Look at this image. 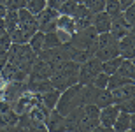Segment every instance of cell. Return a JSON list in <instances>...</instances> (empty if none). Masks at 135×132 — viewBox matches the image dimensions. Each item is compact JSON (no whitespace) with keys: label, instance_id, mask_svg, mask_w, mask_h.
<instances>
[{"label":"cell","instance_id":"cell-1","mask_svg":"<svg viewBox=\"0 0 135 132\" xmlns=\"http://www.w3.org/2000/svg\"><path fill=\"white\" fill-rule=\"evenodd\" d=\"M79 65L81 63L70 60V58H67V60L60 62L58 65H55L53 67V76L49 78L53 87L56 90L63 92L65 88L75 85L79 81Z\"/></svg>","mask_w":135,"mask_h":132},{"label":"cell","instance_id":"cell-2","mask_svg":"<svg viewBox=\"0 0 135 132\" xmlns=\"http://www.w3.org/2000/svg\"><path fill=\"white\" fill-rule=\"evenodd\" d=\"M79 106H84V85H81V83H75L72 87L65 88V90L60 93V99L56 102V111L67 116L72 109Z\"/></svg>","mask_w":135,"mask_h":132},{"label":"cell","instance_id":"cell-3","mask_svg":"<svg viewBox=\"0 0 135 132\" xmlns=\"http://www.w3.org/2000/svg\"><path fill=\"white\" fill-rule=\"evenodd\" d=\"M37 60V53L30 48V44H16L12 42L9 48V62L18 65L21 71L30 74L32 67Z\"/></svg>","mask_w":135,"mask_h":132},{"label":"cell","instance_id":"cell-4","mask_svg":"<svg viewBox=\"0 0 135 132\" xmlns=\"http://www.w3.org/2000/svg\"><path fill=\"white\" fill-rule=\"evenodd\" d=\"M97 37H98V32L93 28V26H88V28H83V30H77L72 35L69 44L79 48V49H88L95 55L97 51Z\"/></svg>","mask_w":135,"mask_h":132},{"label":"cell","instance_id":"cell-5","mask_svg":"<svg viewBox=\"0 0 135 132\" xmlns=\"http://www.w3.org/2000/svg\"><path fill=\"white\" fill-rule=\"evenodd\" d=\"M100 125V107L97 104H84L83 106V118L79 122V130L90 132Z\"/></svg>","mask_w":135,"mask_h":132},{"label":"cell","instance_id":"cell-6","mask_svg":"<svg viewBox=\"0 0 135 132\" xmlns=\"http://www.w3.org/2000/svg\"><path fill=\"white\" fill-rule=\"evenodd\" d=\"M102 72V60L97 56H91L79 65V81L81 85H91V81L97 78V74Z\"/></svg>","mask_w":135,"mask_h":132},{"label":"cell","instance_id":"cell-7","mask_svg":"<svg viewBox=\"0 0 135 132\" xmlns=\"http://www.w3.org/2000/svg\"><path fill=\"white\" fill-rule=\"evenodd\" d=\"M37 56L42 58V60H46L51 67H55L60 62L69 58V44H61L58 48H53V49H42V51L37 53Z\"/></svg>","mask_w":135,"mask_h":132},{"label":"cell","instance_id":"cell-8","mask_svg":"<svg viewBox=\"0 0 135 132\" xmlns=\"http://www.w3.org/2000/svg\"><path fill=\"white\" fill-rule=\"evenodd\" d=\"M60 12L56 9H51V7H46L37 14V23H39V30L46 32H55L56 30V20H58Z\"/></svg>","mask_w":135,"mask_h":132},{"label":"cell","instance_id":"cell-9","mask_svg":"<svg viewBox=\"0 0 135 132\" xmlns=\"http://www.w3.org/2000/svg\"><path fill=\"white\" fill-rule=\"evenodd\" d=\"M53 76V67L47 63L46 60L39 58L37 56V60H35L33 67H32L30 74H28V79L26 81H40V79H49Z\"/></svg>","mask_w":135,"mask_h":132},{"label":"cell","instance_id":"cell-10","mask_svg":"<svg viewBox=\"0 0 135 132\" xmlns=\"http://www.w3.org/2000/svg\"><path fill=\"white\" fill-rule=\"evenodd\" d=\"M72 20L75 23V32L83 30V28H88L91 26V21H93V12H91L84 4H79L75 12L72 14Z\"/></svg>","mask_w":135,"mask_h":132},{"label":"cell","instance_id":"cell-11","mask_svg":"<svg viewBox=\"0 0 135 132\" xmlns=\"http://www.w3.org/2000/svg\"><path fill=\"white\" fill-rule=\"evenodd\" d=\"M18 14H20V28H23V30H26V32H30L32 35H33L35 32L39 30L37 16L32 14V12L26 9V7L20 9V11H18Z\"/></svg>","mask_w":135,"mask_h":132},{"label":"cell","instance_id":"cell-12","mask_svg":"<svg viewBox=\"0 0 135 132\" xmlns=\"http://www.w3.org/2000/svg\"><path fill=\"white\" fill-rule=\"evenodd\" d=\"M119 113L118 104H109L105 107H100V125L105 127L107 130H112V125L116 122V116Z\"/></svg>","mask_w":135,"mask_h":132},{"label":"cell","instance_id":"cell-13","mask_svg":"<svg viewBox=\"0 0 135 132\" xmlns=\"http://www.w3.org/2000/svg\"><path fill=\"white\" fill-rule=\"evenodd\" d=\"M110 23H112V18H110L105 11H100V12H95V14H93L91 26H93L98 34H104V32H110Z\"/></svg>","mask_w":135,"mask_h":132},{"label":"cell","instance_id":"cell-14","mask_svg":"<svg viewBox=\"0 0 135 132\" xmlns=\"http://www.w3.org/2000/svg\"><path fill=\"white\" fill-rule=\"evenodd\" d=\"M128 30H130V26H128V23H126L125 18H123V12L112 18V23H110V34H112V37H114L116 41H119L123 35H126Z\"/></svg>","mask_w":135,"mask_h":132},{"label":"cell","instance_id":"cell-15","mask_svg":"<svg viewBox=\"0 0 135 132\" xmlns=\"http://www.w3.org/2000/svg\"><path fill=\"white\" fill-rule=\"evenodd\" d=\"M95 56L102 62L109 60V58H114V56H119V44H118V41H112V42H109V44L98 48V49L95 51Z\"/></svg>","mask_w":135,"mask_h":132},{"label":"cell","instance_id":"cell-16","mask_svg":"<svg viewBox=\"0 0 135 132\" xmlns=\"http://www.w3.org/2000/svg\"><path fill=\"white\" fill-rule=\"evenodd\" d=\"M110 93H112V101H114V104L123 102V101H126V99H130V97H135V83L118 87V88H114V90H110Z\"/></svg>","mask_w":135,"mask_h":132},{"label":"cell","instance_id":"cell-17","mask_svg":"<svg viewBox=\"0 0 135 132\" xmlns=\"http://www.w3.org/2000/svg\"><path fill=\"white\" fill-rule=\"evenodd\" d=\"M63 120H65V116L63 115H60V113L56 111V109H51L49 115H47V118H46V129L49 132H56V130H63Z\"/></svg>","mask_w":135,"mask_h":132},{"label":"cell","instance_id":"cell-18","mask_svg":"<svg viewBox=\"0 0 135 132\" xmlns=\"http://www.w3.org/2000/svg\"><path fill=\"white\" fill-rule=\"evenodd\" d=\"M60 90H56V88H51V90L44 92V93H40V101H42V104H44L47 109H55L56 107V102H58V99H60Z\"/></svg>","mask_w":135,"mask_h":132},{"label":"cell","instance_id":"cell-19","mask_svg":"<svg viewBox=\"0 0 135 132\" xmlns=\"http://www.w3.org/2000/svg\"><path fill=\"white\" fill-rule=\"evenodd\" d=\"M4 21H5V30L9 32V34H12L20 26V14H18V11L7 9V12L4 16Z\"/></svg>","mask_w":135,"mask_h":132},{"label":"cell","instance_id":"cell-20","mask_svg":"<svg viewBox=\"0 0 135 132\" xmlns=\"http://www.w3.org/2000/svg\"><path fill=\"white\" fill-rule=\"evenodd\" d=\"M112 130H116V132L130 130V113H125V111L118 113L116 122H114V125H112Z\"/></svg>","mask_w":135,"mask_h":132},{"label":"cell","instance_id":"cell-21","mask_svg":"<svg viewBox=\"0 0 135 132\" xmlns=\"http://www.w3.org/2000/svg\"><path fill=\"white\" fill-rule=\"evenodd\" d=\"M56 28L65 30V32H69V34L74 35V34H75V23H74V20H72V16L60 14V16H58V20H56Z\"/></svg>","mask_w":135,"mask_h":132},{"label":"cell","instance_id":"cell-22","mask_svg":"<svg viewBox=\"0 0 135 132\" xmlns=\"http://www.w3.org/2000/svg\"><path fill=\"white\" fill-rule=\"evenodd\" d=\"M121 62H123V56H114V58H109V60L102 62V71L105 72V74H114V72H118V69H119Z\"/></svg>","mask_w":135,"mask_h":132},{"label":"cell","instance_id":"cell-23","mask_svg":"<svg viewBox=\"0 0 135 132\" xmlns=\"http://www.w3.org/2000/svg\"><path fill=\"white\" fill-rule=\"evenodd\" d=\"M130 83H133V81H132V79H128V78H125L123 74H119V72H114V74H110V76H109L107 88H109V90H114V88H118V87L130 85Z\"/></svg>","mask_w":135,"mask_h":132},{"label":"cell","instance_id":"cell-24","mask_svg":"<svg viewBox=\"0 0 135 132\" xmlns=\"http://www.w3.org/2000/svg\"><path fill=\"white\" fill-rule=\"evenodd\" d=\"M118 72L119 74H123L125 78H128V79H132V81L135 83V65L132 60H126V58H123V62H121L119 69H118Z\"/></svg>","mask_w":135,"mask_h":132},{"label":"cell","instance_id":"cell-25","mask_svg":"<svg viewBox=\"0 0 135 132\" xmlns=\"http://www.w3.org/2000/svg\"><path fill=\"white\" fill-rule=\"evenodd\" d=\"M118 44H119V55L121 53H125V51L132 49V48H135V34H132L130 30L126 32V35H123L118 41Z\"/></svg>","mask_w":135,"mask_h":132},{"label":"cell","instance_id":"cell-26","mask_svg":"<svg viewBox=\"0 0 135 132\" xmlns=\"http://www.w3.org/2000/svg\"><path fill=\"white\" fill-rule=\"evenodd\" d=\"M44 32L42 30H37L33 34V35L30 37V41H28V44H30V48L35 51V53H39V51H42V46H44Z\"/></svg>","mask_w":135,"mask_h":132},{"label":"cell","instance_id":"cell-27","mask_svg":"<svg viewBox=\"0 0 135 132\" xmlns=\"http://www.w3.org/2000/svg\"><path fill=\"white\" fill-rule=\"evenodd\" d=\"M30 37H32L30 32L23 30V28H20V26L11 34V39H12V42H16V44H28Z\"/></svg>","mask_w":135,"mask_h":132},{"label":"cell","instance_id":"cell-28","mask_svg":"<svg viewBox=\"0 0 135 132\" xmlns=\"http://www.w3.org/2000/svg\"><path fill=\"white\" fill-rule=\"evenodd\" d=\"M58 46H61V41L58 39L56 32H46L42 49H53V48H58Z\"/></svg>","mask_w":135,"mask_h":132},{"label":"cell","instance_id":"cell-29","mask_svg":"<svg viewBox=\"0 0 135 132\" xmlns=\"http://www.w3.org/2000/svg\"><path fill=\"white\" fill-rule=\"evenodd\" d=\"M104 11L110 18H114V16L123 12V9H121V5H119V0H105V9Z\"/></svg>","mask_w":135,"mask_h":132},{"label":"cell","instance_id":"cell-30","mask_svg":"<svg viewBox=\"0 0 135 132\" xmlns=\"http://www.w3.org/2000/svg\"><path fill=\"white\" fill-rule=\"evenodd\" d=\"M46 7H47V0H26V9L35 16Z\"/></svg>","mask_w":135,"mask_h":132},{"label":"cell","instance_id":"cell-31","mask_svg":"<svg viewBox=\"0 0 135 132\" xmlns=\"http://www.w3.org/2000/svg\"><path fill=\"white\" fill-rule=\"evenodd\" d=\"M84 5L95 14V12H100L105 9V0H84Z\"/></svg>","mask_w":135,"mask_h":132},{"label":"cell","instance_id":"cell-32","mask_svg":"<svg viewBox=\"0 0 135 132\" xmlns=\"http://www.w3.org/2000/svg\"><path fill=\"white\" fill-rule=\"evenodd\" d=\"M77 2H75V0H67L65 4L61 5L60 9H58V12H60V14H67V16H72L75 12V9H77Z\"/></svg>","mask_w":135,"mask_h":132},{"label":"cell","instance_id":"cell-33","mask_svg":"<svg viewBox=\"0 0 135 132\" xmlns=\"http://www.w3.org/2000/svg\"><path fill=\"white\" fill-rule=\"evenodd\" d=\"M107 83H109V74H105V72L102 71V72L97 74V78L91 81V85L97 87V88H107Z\"/></svg>","mask_w":135,"mask_h":132},{"label":"cell","instance_id":"cell-34","mask_svg":"<svg viewBox=\"0 0 135 132\" xmlns=\"http://www.w3.org/2000/svg\"><path fill=\"white\" fill-rule=\"evenodd\" d=\"M118 107H119V111H125L132 115L135 111V97H130V99H126L123 102H118Z\"/></svg>","mask_w":135,"mask_h":132},{"label":"cell","instance_id":"cell-35","mask_svg":"<svg viewBox=\"0 0 135 132\" xmlns=\"http://www.w3.org/2000/svg\"><path fill=\"white\" fill-rule=\"evenodd\" d=\"M5 7H7V9L20 11V9H23V7H26V0H5Z\"/></svg>","mask_w":135,"mask_h":132},{"label":"cell","instance_id":"cell-36","mask_svg":"<svg viewBox=\"0 0 135 132\" xmlns=\"http://www.w3.org/2000/svg\"><path fill=\"white\" fill-rule=\"evenodd\" d=\"M11 44H12L11 34H9V32H5V34H2V35H0V48H2V49H5V51H9Z\"/></svg>","mask_w":135,"mask_h":132},{"label":"cell","instance_id":"cell-37","mask_svg":"<svg viewBox=\"0 0 135 132\" xmlns=\"http://www.w3.org/2000/svg\"><path fill=\"white\" fill-rule=\"evenodd\" d=\"M65 2H67V0H47V7H51V9H56V11H58L61 5L65 4Z\"/></svg>","mask_w":135,"mask_h":132},{"label":"cell","instance_id":"cell-38","mask_svg":"<svg viewBox=\"0 0 135 132\" xmlns=\"http://www.w3.org/2000/svg\"><path fill=\"white\" fill-rule=\"evenodd\" d=\"M7 62H9V51L2 49V51H0V69H2Z\"/></svg>","mask_w":135,"mask_h":132},{"label":"cell","instance_id":"cell-39","mask_svg":"<svg viewBox=\"0 0 135 132\" xmlns=\"http://www.w3.org/2000/svg\"><path fill=\"white\" fill-rule=\"evenodd\" d=\"M121 56H123V58H126V60H133V58H135V48L125 51V53H121Z\"/></svg>","mask_w":135,"mask_h":132},{"label":"cell","instance_id":"cell-40","mask_svg":"<svg viewBox=\"0 0 135 132\" xmlns=\"http://www.w3.org/2000/svg\"><path fill=\"white\" fill-rule=\"evenodd\" d=\"M133 2H135V0H119V5H121V9L125 11L126 7H130V5L133 4Z\"/></svg>","mask_w":135,"mask_h":132},{"label":"cell","instance_id":"cell-41","mask_svg":"<svg viewBox=\"0 0 135 132\" xmlns=\"http://www.w3.org/2000/svg\"><path fill=\"white\" fill-rule=\"evenodd\" d=\"M130 130L135 132V111L130 115Z\"/></svg>","mask_w":135,"mask_h":132},{"label":"cell","instance_id":"cell-42","mask_svg":"<svg viewBox=\"0 0 135 132\" xmlns=\"http://www.w3.org/2000/svg\"><path fill=\"white\" fill-rule=\"evenodd\" d=\"M5 21H4V18H0V35H2V34H5Z\"/></svg>","mask_w":135,"mask_h":132},{"label":"cell","instance_id":"cell-43","mask_svg":"<svg viewBox=\"0 0 135 132\" xmlns=\"http://www.w3.org/2000/svg\"><path fill=\"white\" fill-rule=\"evenodd\" d=\"M5 12H7V7H5V4H2V2H0V18H4Z\"/></svg>","mask_w":135,"mask_h":132},{"label":"cell","instance_id":"cell-44","mask_svg":"<svg viewBox=\"0 0 135 132\" xmlns=\"http://www.w3.org/2000/svg\"><path fill=\"white\" fill-rule=\"evenodd\" d=\"M75 2H77V4H84V0H75Z\"/></svg>","mask_w":135,"mask_h":132},{"label":"cell","instance_id":"cell-45","mask_svg":"<svg viewBox=\"0 0 135 132\" xmlns=\"http://www.w3.org/2000/svg\"><path fill=\"white\" fill-rule=\"evenodd\" d=\"M2 81H4V79H2V74H0V83H2Z\"/></svg>","mask_w":135,"mask_h":132},{"label":"cell","instance_id":"cell-46","mask_svg":"<svg viewBox=\"0 0 135 132\" xmlns=\"http://www.w3.org/2000/svg\"><path fill=\"white\" fill-rule=\"evenodd\" d=\"M0 2H2V4H5V0H0Z\"/></svg>","mask_w":135,"mask_h":132},{"label":"cell","instance_id":"cell-47","mask_svg":"<svg viewBox=\"0 0 135 132\" xmlns=\"http://www.w3.org/2000/svg\"><path fill=\"white\" fill-rule=\"evenodd\" d=\"M132 62H133V65H135V58H133V60H132Z\"/></svg>","mask_w":135,"mask_h":132},{"label":"cell","instance_id":"cell-48","mask_svg":"<svg viewBox=\"0 0 135 132\" xmlns=\"http://www.w3.org/2000/svg\"><path fill=\"white\" fill-rule=\"evenodd\" d=\"M0 51H2V48H0Z\"/></svg>","mask_w":135,"mask_h":132}]
</instances>
